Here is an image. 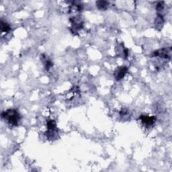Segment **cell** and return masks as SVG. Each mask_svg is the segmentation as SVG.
Segmentation results:
<instances>
[{
  "label": "cell",
  "mask_w": 172,
  "mask_h": 172,
  "mask_svg": "<svg viewBox=\"0 0 172 172\" xmlns=\"http://www.w3.org/2000/svg\"><path fill=\"white\" fill-rule=\"evenodd\" d=\"M2 118L6 120L9 125L16 126L18 125L21 117L17 110L8 109L2 113Z\"/></svg>",
  "instance_id": "cell-1"
},
{
  "label": "cell",
  "mask_w": 172,
  "mask_h": 172,
  "mask_svg": "<svg viewBox=\"0 0 172 172\" xmlns=\"http://www.w3.org/2000/svg\"><path fill=\"white\" fill-rule=\"evenodd\" d=\"M172 54L171 47H166L162 48L157 50L153 53V57H159L161 58H165V59H171Z\"/></svg>",
  "instance_id": "cell-2"
},
{
  "label": "cell",
  "mask_w": 172,
  "mask_h": 172,
  "mask_svg": "<svg viewBox=\"0 0 172 172\" xmlns=\"http://www.w3.org/2000/svg\"><path fill=\"white\" fill-rule=\"evenodd\" d=\"M127 71H128V68L125 66H121L116 68L114 73L116 80L117 81L121 80L125 76Z\"/></svg>",
  "instance_id": "cell-3"
},
{
  "label": "cell",
  "mask_w": 172,
  "mask_h": 172,
  "mask_svg": "<svg viewBox=\"0 0 172 172\" xmlns=\"http://www.w3.org/2000/svg\"><path fill=\"white\" fill-rule=\"evenodd\" d=\"M155 116H149L142 115L139 117V120H141L142 123L145 126H151L154 125L155 122L156 121Z\"/></svg>",
  "instance_id": "cell-4"
},
{
  "label": "cell",
  "mask_w": 172,
  "mask_h": 172,
  "mask_svg": "<svg viewBox=\"0 0 172 172\" xmlns=\"http://www.w3.org/2000/svg\"><path fill=\"white\" fill-rule=\"evenodd\" d=\"M70 21L72 23L71 30L73 32H77V30L81 29L83 27V23L77 18H75V17L72 18L70 19Z\"/></svg>",
  "instance_id": "cell-5"
},
{
  "label": "cell",
  "mask_w": 172,
  "mask_h": 172,
  "mask_svg": "<svg viewBox=\"0 0 172 172\" xmlns=\"http://www.w3.org/2000/svg\"><path fill=\"white\" fill-rule=\"evenodd\" d=\"M164 24V19L163 16L161 13H157V16L155 20V26L157 30H161Z\"/></svg>",
  "instance_id": "cell-6"
},
{
  "label": "cell",
  "mask_w": 172,
  "mask_h": 172,
  "mask_svg": "<svg viewBox=\"0 0 172 172\" xmlns=\"http://www.w3.org/2000/svg\"><path fill=\"white\" fill-rule=\"evenodd\" d=\"M96 7L100 10H106L107 9L109 6V2L108 1H104V0H99L95 3Z\"/></svg>",
  "instance_id": "cell-7"
},
{
  "label": "cell",
  "mask_w": 172,
  "mask_h": 172,
  "mask_svg": "<svg viewBox=\"0 0 172 172\" xmlns=\"http://www.w3.org/2000/svg\"><path fill=\"white\" fill-rule=\"evenodd\" d=\"M0 28H1L2 32H8L11 30V26L9 24L2 20L0 23Z\"/></svg>",
  "instance_id": "cell-8"
},
{
  "label": "cell",
  "mask_w": 172,
  "mask_h": 172,
  "mask_svg": "<svg viewBox=\"0 0 172 172\" xmlns=\"http://www.w3.org/2000/svg\"><path fill=\"white\" fill-rule=\"evenodd\" d=\"M47 128L48 130H57V124L56 122L53 120H50L47 122Z\"/></svg>",
  "instance_id": "cell-9"
},
{
  "label": "cell",
  "mask_w": 172,
  "mask_h": 172,
  "mask_svg": "<svg viewBox=\"0 0 172 172\" xmlns=\"http://www.w3.org/2000/svg\"><path fill=\"white\" fill-rule=\"evenodd\" d=\"M164 6L165 5H164V2H158V3H157V6H156V9H157L158 13L163 11V8H164Z\"/></svg>",
  "instance_id": "cell-10"
},
{
  "label": "cell",
  "mask_w": 172,
  "mask_h": 172,
  "mask_svg": "<svg viewBox=\"0 0 172 172\" xmlns=\"http://www.w3.org/2000/svg\"><path fill=\"white\" fill-rule=\"evenodd\" d=\"M44 64H45L44 65H45V69H46L47 71H49L50 69L53 66V63L49 59H47L45 61V63H44Z\"/></svg>",
  "instance_id": "cell-11"
}]
</instances>
